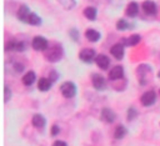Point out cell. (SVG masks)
Listing matches in <instances>:
<instances>
[{"label": "cell", "mask_w": 160, "mask_h": 146, "mask_svg": "<svg viewBox=\"0 0 160 146\" xmlns=\"http://www.w3.org/2000/svg\"><path fill=\"white\" fill-rule=\"evenodd\" d=\"M82 12H84V16H85L88 20H91V21H94V20L96 19V16H98V10H96V7H94V6H88V7H85Z\"/></svg>", "instance_id": "cell-19"}, {"label": "cell", "mask_w": 160, "mask_h": 146, "mask_svg": "<svg viewBox=\"0 0 160 146\" xmlns=\"http://www.w3.org/2000/svg\"><path fill=\"white\" fill-rule=\"evenodd\" d=\"M140 40H141V36L138 34H134V35H130L129 37H122L121 44L125 46H135L140 42Z\"/></svg>", "instance_id": "cell-12"}, {"label": "cell", "mask_w": 160, "mask_h": 146, "mask_svg": "<svg viewBox=\"0 0 160 146\" xmlns=\"http://www.w3.org/2000/svg\"><path fill=\"white\" fill-rule=\"evenodd\" d=\"M31 46L36 51H45L49 47V41L44 36H35L31 41Z\"/></svg>", "instance_id": "cell-4"}, {"label": "cell", "mask_w": 160, "mask_h": 146, "mask_svg": "<svg viewBox=\"0 0 160 146\" xmlns=\"http://www.w3.org/2000/svg\"><path fill=\"white\" fill-rule=\"evenodd\" d=\"M31 124H32V126L36 127V129H42V127L46 125V120H45V117H44L42 115L36 114V115L32 116V119H31Z\"/></svg>", "instance_id": "cell-16"}, {"label": "cell", "mask_w": 160, "mask_h": 146, "mask_svg": "<svg viewBox=\"0 0 160 146\" xmlns=\"http://www.w3.org/2000/svg\"><path fill=\"white\" fill-rule=\"evenodd\" d=\"M24 70V65L20 62H14V71L15 72H21Z\"/></svg>", "instance_id": "cell-29"}, {"label": "cell", "mask_w": 160, "mask_h": 146, "mask_svg": "<svg viewBox=\"0 0 160 146\" xmlns=\"http://www.w3.org/2000/svg\"><path fill=\"white\" fill-rule=\"evenodd\" d=\"M24 49H25L24 42L20 41V40H16V39H11L5 44V50L6 51H19V52H21V51H24Z\"/></svg>", "instance_id": "cell-5"}, {"label": "cell", "mask_w": 160, "mask_h": 146, "mask_svg": "<svg viewBox=\"0 0 160 146\" xmlns=\"http://www.w3.org/2000/svg\"><path fill=\"white\" fill-rule=\"evenodd\" d=\"M26 24H29V25H32V26H39V25H41V19L35 14V12H30V15H29V17H28V21H26Z\"/></svg>", "instance_id": "cell-22"}, {"label": "cell", "mask_w": 160, "mask_h": 146, "mask_svg": "<svg viewBox=\"0 0 160 146\" xmlns=\"http://www.w3.org/2000/svg\"><path fill=\"white\" fill-rule=\"evenodd\" d=\"M30 9L26 6V5H20V7L18 9V12H16V16H18V19L20 20V21H22V22H26L28 21V17H29V15H30Z\"/></svg>", "instance_id": "cell-14"}, {"label": "cell", "mask_w": 160, "mask_h": 146, "mask_svg": "<svg viewBox=\"0 0 160 146\" xmlns=\"http://www.w3.org/2000/svg\"><path fill=\"white\" fill-rule=\"evenodd\" d=\"M58 77H59V75H58V72L55 71V70H51L50 72H49V79L54 82V81H56L58 80Z\"/></svg>", "instance_id": "cell-30"}, {"label": "cell", "mask_w": 160, "mask_h": 146, "mask_svg": "<svg viewBox=\"0 0 160 146\" xmlns=\"http://www.w3.org/2000/svg\"><path fill=\"white\" fill-rule=\"evenodd\" d=\"M59 132H60V127L58 125H52V127H51V135L52 136H56Z\"/></svg>", "instance_id": "cell-31"}, {"label": "cell", "mask_w": 160, "mask_h": 146, "mask_svg": "<svg viewBox=\"0 0 160 146\" xmlns=\"http://www.w3.org/2000/svg\"><path fill=\"white\" fill-rule=\"evenodd\" d=\"M129 27H130V24H129L126 20L120 19V20H118V21H116V29H118L119 31L126 30V29H129Z\"/></svg>", "instance_id": "cell-25"}, {"label": "cell", "mask_w": 160, "mask_h": 146, "mask_svg": "<svg viewBox=\"0 0 160 146\" xmlns=\"http://www.w3.org/2000/svg\"><path fill=\"white\" fill-rule=\"evenodd\" d=\"M138 116V110L135 109V107H129L128 109V115H126V119H128V121H132L135 117Z\"/></svg>", "instance_id": "cell-26"}, {"label": "cell", "mask_w": 160, "mask_h": 146, "mask_svg": "<svg viewBox=\"0 0 160 146\" xmlns=\"http://www.w3.org/2000/svg\"><path fill=\"white\" fill-rule=\"evenodd\" d=\"M142 106L148 107V106H151L154 105V102L156 101V94L154 90H150V91H146L141 95V99H140Z\"/></svg>", "instance_id": "cell-7"}, {"label": "cell", "mask_w": 160, "mask_h": 146, "mask_svg": "<svg viewBox=\"0 0 160 146\" xmlns=\"http://www.w3.org/2000/svg\"><path fill=\"white\" fill-rule=\"evenodd\" d=\"M35 79H36V75L34 71H28L24 76H22V82L25 86H31L34 82H35Z\"/></svg>", "instance_id": "cell-21"}, {"label": "cell", "mask_w": 160, "mask_h": 146, "mask_svg": "<svg viewBox=\"0 0 160 146\" xmlns=\"http://www.w3.org/2000/svg\"><path fill=\"white\" fill-rule=\"evenodd\" d=\"M136 75H138V80H139V84L140 85H146L148 84V80L151 75V67L149 65H145V64H141L140 66H138L136 69Z\"/></svg>", "instance_id": "cell-2"}, {"label": "cell", "mask_w": 160, "mask_h": 146, "mask_svg": "<svg viewBox=\"0 0 160 146\" xmlns=\"http://www.w3.org/2000/svg\"><path fill=\"white\" fill-rule=\"evenodd\" d=\"M60 92L64 97L66 99H71L75 96L76 94V85L72 81H65L61 86H60Z\"/></svg>", "instance_id": "cell-3"}, {"label": "cell", "mask_w": 160, "mask_h": 146, "mask_svg": "<svg viewBox=\"0 0 160 146\" xmlns=\"http://www.w3.org/2000/svg\"><path fill=\"white\" fill-rule=\"evenodd\" d=\"M95 62H96L98 67H100L101 70H106L109 67V65H110V59L106 55L101 54V55H98L95 57Z\"/></svg>", "instance_id": "cell-15"}, {"label": "cell", "mask_w": 160, "mask_h": 146, "mask_svg": "<svg viewBox=\"0 0 160 146\" xmlns=\"http://www.w3.org/2000/svg\"><path fill=\"white\" fill-rule=\"evenodd\" d=\"M125 12H126L128 16H130V17H135V16L138 15V12H139V5H138V2L131 1V2L126 6Z\"/></svg>", "instance_id": "cell-18"}, {"label": "cell", "mask_w": 160, "mask_h": 146, "mask_svg": "<svg viewBox=\"0 0 160 146\" xmlns=\"http://www.w3.org/2000/svg\"><path fill=\"white\" fill-rule=\"evenodd\" d=\"M91 82H92L94 89H96V90H102V89L105 87V85H106L105 79H104L102 75H100V74H94V75L91 76Z\"/></svg>", "instance_id": "cell-11"}, {"label": "cell", "mask_w": 160, "mask_h": 146, "mask_svg": "<svg viewBox=\"0 0 160 146\" xmlns=\"http://www.w3.org/2000/svg\"><path fill=\"white\" fill-rule=\"evenodd\" d=\"M110 52H111V55L116 59V60H121L122 57H124V45L121 44V42H119V44H115L111 49H110Z\"/></svg>", "instance_id": "cell-13"}, {"label": "cell", "mask_w": 160, "mask_h": 146, "mask_svg": "<svg viewBox=\"0 0 160 146\" xmlns=\"http://www.w3.org/2000/svg\"><path fill=\"white\" fill-rule=\"evenodd\" d=\"M64 55V50L60 45H52L51 47H48L45 50V59L49 61V62H56L59 60H61Z\"/></svg>", "instance_id": "cell-1"}, {"label": "cell", "mask_w": 160, "mask_h": 146, "mask_svg": "<svg viewBox=\"0 0 160 146\" xmlns=\"http://www.w3.org/2000/svg\"><path fill=\"white\" fill-rule=\"evenodd\" d=\"M159 77H160V71H159Z\"/></svg>", "instance_id": "cell-33"}, {"label": "cell", "mask_w": 160, "mask_h": 146, "mask_svg": "<svg viewBox=\"0 0 160 146\" xmlns=\"http://www.w3.org/2000/svg\"><path fill=\"white\" fill-rule=\"evenodd\" d=\"M58 1H59V4H60L64 9H66V10L72 9V7L75 6V4H76L75 0H58Z\"/></svg>", "instance_id": "cell-24"}, {"label": "cell", "mask_w": 160, "mask_h": 146, "mask_svg": "<svg viewBox=\"0 0 160 146\" xmlns=\"http://www.w3.org/2000/svg\"><path fill=\"white\" fill-rule=\"evenodd\" d=\"M141 7H142V10H144V12L146 15H151L152 16V15H155L158 12V6L152 0H145L142 2Z\"/></svg>", "instance_id": "cell-10"}, {"label": "cell", "mask_w": 160, "mask_h": 146, "mask_svg": "<svg viewBox=\"0 0 160 146\" xmlns=\"http://www.w3.org/2000/svg\"><path fill=\"white\" fill-rule=\"evenodd\" d=\"M69 35H70V37H71L74 41H78V39H79V32H78L76 29H71V30L69 31Z\"/></svg>", "instance_id": "cell-28"}, {"label": "cell", "mask_w": 160, "mask_h": 146, "mask_svg": "<svg viewBox=\"0 0 160 146\" xmlns=\"http://www.w3.org/2000/svg\"><path fill=\"white\" fill-rule=\"evenodd\" d=\"M95 57H96V52H95V50H94V49L85 47V49H82V50L79 52V59H80L81 61L86 62V64L91 62Z\"/></svg>", "instance_id": "cell-6"}, {"label": "cell", "mask_w": 160, "mask_h": 146, "mask_svg": "<svg viewBox=\"0 0 160 146\" xmlns=\"http://www.w3.org/2000/svg\"><path fill=\"white\" fill-rule=\"evenodd\" d=\"M100 117H101V120H102L104 122H106V124H112V122L115 121L116 115H115V112H114L111 109H109V107H104V109L101 110Z\"/></svg>", "instance_id": "cell-9"}, {"label": "cell", "mask_w": 160, "mask_h": 146, "mask_svg": "<svg viewBox=\"0 0 160 146\" xmlns=\"http://www.w3.org/2000/svg\"><path fill=\"white\" fill-rule=\"evenodd\" d=\"M124 77V67L121 65H116L114 66L110 72H109V79L111 81H116V80H121Z\"/></svg>", "instance_id": "cell-8"}, {"label": "cell", "mask_w": 160, "mask_h": 146, "mask_svg": "<svg viewBox=\"0 0 160 146\" xmlns=\"http://www.w3.org/2000/svg\"><path fill=\"white\" fill-rule=\"evenodd\" d=\"M52 146H68V145H66L65 141H60V140H58V141H55V142L52 144Z\"/></svg>", "instance_id": "cell-32"}, {"label": "cell", "mask_w": 160, "mask_h": 146, "mask_svg": "<svg viewBox=\"0 0 160 146\" xmlns=\"http://www.w3.org/2000/svg\"><path fill=\"white\" fill-rule=\"evenodd\" d=\"M11 99V90L8 85H4V102H8Z\"/></svg>", "instance_id": "cell-27"}, {"label": "cell", "mask_w": 160, "mask_h": 146, "mask_svg": "<svg viewBox=\"0 0 160 146\" xmlns=\"http://www.w3.org/2000/svg\"><path fill=\"white\" fill-rule=\"evenodd\" d=\"M51 85H52V81H51L50 79L41 77V79L39 80V82H38V89H39L40 91H44V92H45V91L50 90Z\"/></svg>", "instance_id": "cell-20"}, {"label": "cell", "mask_w": 160, "mask_h": 146, "mask_svg": "<svg viewBox=\"0 0 160 146\" xmlns=\"http://www.w3.org/2000/svg\"><path fill=\"white\" fill-rule=\"evenodd\" d=\"M126 132H128L126 127L122 126V125H120V126H118V127L115 129V131H114V137H115L116 140H120V139H122V137L126 135Z\"/></svg>", "instance_id": "cell-23"}, {"label": "cell", "mask_w": 160, "mask_h": 146, "mask_svg": "<svg viewBox=\"0 0 160 146\" xmlns=\"http://www.w3.org/2000/svg\"><path fill=\"white\" fill-rule=\"evenodd\" d=\"M159 92H160V90H159Z\"/></svg>", "instance_id": "cell-34"}, {"label": "cell", "mask_w": 160, "mask_h": 146, "mask_svg": "<svg viewBox=\"0 0 160 146\" xmlns=\"http://www.w3.org/2000/svg\"><path fill=\"white\" fill-rule=\"evenodd\" d=\"M85 36H86V39H88L89 41H91V42H96V41L100 40V37H101L100 32H99L98 30H95V29H88V30L85 31Z\"/></svg>", "instance_id": "cell-17"}]
</instances>
